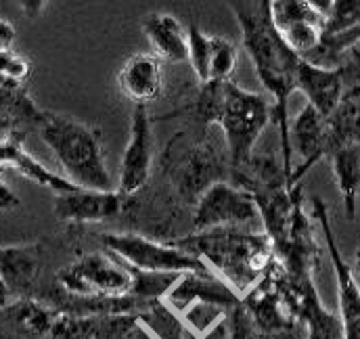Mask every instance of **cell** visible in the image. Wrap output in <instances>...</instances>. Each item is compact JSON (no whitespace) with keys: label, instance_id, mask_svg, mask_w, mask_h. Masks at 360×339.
<instances>
[{"label":"cell","instance_id":"4316f807","mask_svg":"<svg viewBox=\"0 0 360 339\" xmlns=\"http://www.w3.org/2000/svg\"><path fill=\"white\" fill-rule=\"evenodd\" d=\"M360 21V0H331L323 36H335L348 32Z\"/></svg>","mask_w":360,"mask_h":339},{"label":"cell","instance_id":"8992f818","mask_svg":"<svg viewBox=\"0 0 360 339\" xmlns=\"http://www.w3.org/2000/svg\"><path fill=\"white\" fill-rule=\"evenodd\" d=\"M53 285L72 295L117 298L128 295L130 274L120 262H113L111 255L84 254L61 268Z\"/></svg>","mask_w":360,"mask_h":339},{"label":"cell","instance_id":"2e32d148","mask_svg":"<svg viewBox=\"0 0 360 339\" xmlns=\"http://www.w3.org/2000/svg\"><path fill=\"white\" fill-rule=\"evenodd\" d=\"M23 139H25V132L15 130L6 139L0 141V172L4 168L17 170L27 180H32V182H36V184H40L44 188H51L57 195L78 191V186L72 184L65 176H59V174L51 172L46 166H42L38 160H34L25 151Z\"/></svg>","mask_w":360,"mask_h":339},{"label":"cell","instance_id":"9c48e42d","mask_svg":"<svg viewBox=\"0 0 360 339\" xmlns=\"http://www.w3.org/2000/svg\"><path fill=\"white\" fill-rule=\"evenodd\" d=\"M51 339H158L139 314L115 316H57Z\"/></svg>","mask_w":360,"mask_h":339},{"label":"cell","instance_id":"30bf717a","mask_svg":"<svg viewBox=\"0 0 360 339\" xmlns=\"http://www.w3.org/2000/svg\"><path fill=\"white\" fill-rule=\"evenodd\" d=\"M151 172V120L145 105H136L132 113V132L128 147L122 158V170H120V182L117 193L122 197H130L139 193Z\"/></svg>","mask_w":360,"mask_h":339},{"label":"cell","instance_id":"277c9868","mask_svg":"<svg viewBox=\"0 0 360 339\" xmlns=\"http://www.w3.org/2000/svg\"><path fill=\"white\" fill-rule=\"evenodd\" d=\"M38 132L63 166L65 178L72 184L86 191H113V178L105 164L101 139L94 128L78 120L44 111Z\"/></svg>","mask_w":360,"mask_h":339},{"label":"cell","instance_id":"44dd1931","mask_svg":"<svg viewBox=\"0 0 360 339\" xmlns=\"http://www.w3.org/2000/svg\"><path fill=\"white\" fill-rule=\"evenodd\" d=\"M42 117L44 111L27 96L25 86L0 78V120H4L13 130L25 132L27 128L38 130Z\"/></svg>","mask_w":360,"mask_h":339},{"label":"cell","instance_id":"603a6c76","mask_svg":"<svg viewBox=\"0 0 360 339\" xmlns=\"http://www.w3.org/2000/svg\"><path fill=\"white\" fill-rule=\"evenodd\" d=\"M122 266L130 274V291L128 293L143 302H164L182 276L176 272H147V270H139V268H132L126 264H122Z\"/></svg>","mask_w":360,"mask_h":339},{"label":"cell","instance_id":"ba28073f","mask_svg":"<svg viewBox=\"0 0 360 339\" xmlns=\"http://www.w3.org/2000/svg\"><path fill=\"white\" fill-rule=\"evenodd\" d=\"M312 216L323 231V239L331 257L335 279H338V302H340V321L344 329V339H360V287L350 264L344 260L335 233L331 226L327 203L321 197H312Z\"/></svg>","mask_w":360,"mask_h":339},{"label":"cell","instance_id":"83f0119b","mask_svg":"<svg viewBox=\"0 0 360 339\" xmlns=\"http://www.w3.org/2000/svg\"><path fill=\"white\" fill-rule=\"evenodd\" d=\"M30 72H32V65L21 55H17L13 51L0 53V78H4V80H8L13 84L25 86Z\"/></svg>","mask_w":360,"mask_h":339},{"label":"cell","instance_id":"ac0fdd59","mask_svg":"<svg viewBox=\"0 0 360 339\" xmlns=\"http://www.w3.org/2000/svg\"><path fill=\"white\" fill-rule=\"evenodd\" d=\"M295 90H302L304 96L308 98V105L314 107L323 117H329L342 98L344 80L338 68L325 70L302 59L297 68Z\"/></svg>","mask_w":360,"mask_h":339},{"label":"cell","instance_id":"f1b7e54d","mask_svg":"<svg viewBox=\"0 0 360 339\" xmlns=\"http://www.w3.org/2000/svg\"><path fill=\"white\" fill-rule=\"evenodd\" d=\"M182 339H229V327H226V316L224 319H220L210 331H205L203 335H199V338H195V335H191L188 331H184L182 333Z\"/></svg>","mask_w":360,"mask_h":339},{"label":"cell","instance_id":"5bb4252c","mask_svg":"<svg viewBox=\"0 0 360 339\" xmlns=\"http://www.w3.org/2000/svg\"><path fill=\"white\" fill-rule=\"evenodd\" d=\"M122 197L117 191H86L78 188L72 193L55 195V214L63 222L84 224V222H101L120 214Z\"/></svg>","mask_w":360,"mask_h":339},{"label":"cell","instance_id":"7c38bea8","mask_svg":"<svg viewBox=\"0 0 360 339\" xmlns=\"http://www.w3.org/2000/svg\"><path fill=\"white\" fill-rule=\"evenodd\" d=\"M164 302L176 316H180L191 304H210L229 312L241 302V298L214 272L212 274L186 272L180 276V281Z\"/></svg>","mask_w":360,"mask_h":339},{"label":"cell","instance_id":"e0dca14e","mask_svg":"<svg viewBox=\"0 0 360 339\" xmlns=\"http://www.w3.org/2000/svg\"><path fill=\"white\" fill-rule=\"evenodd\" d=\"M117 86L126 98L147 107V103L155 101L164 88L162 61L147 53L132 55L117 74Z\"/></svg>","mask_w":360,"mask_h":339},{"label":"cell","instance_id":"836d02e7","mask_svg":"<svg viewBox=\"0 0 360 339\" xmlns=\"http://www.w3.org/2000/svg\"><path fill=\"white\" fill-rule=\"evenodd\" d=\"M356 268H359V272H360V248L356 250Z\"/></svg>","mask_w":360,"mask_h":339},{"label":"cell","instance_id":"1f68e13d","mask_svg":"<svg viewBox=\"0 0 360 339\" xmlns=\"http://www.w3.org/2000/svg\"><path fill=\"white\" fill-rule=\"evenodd\" d=\"M21 6H23L25 15L34 17V15H38V13H40V8H42V6H46V4H44V2H21Z\"/></svg>","mask_w":360,"mask_h":339},{"label":"cell","instance_id":"d4e9b609","mask_svg":"<svg viewBox=\"0 0 360 339\" xmlns=\"http://www.w3.org/2000/svg\"><path fill=\"white\" fill-rule=\"evenodd\" d=\"M235 68H237L235 42L226 40L222 36H212L210 38V61H207V82H229Z\"/></svg>","mask_w":360,"mask_h":339},{"label":"cell","instance_id":"7402d4cb","mask_svg":"<svg viewBox=\"0 0 360 339\" xmlns=\"http://www.w3.org/2000/svg\"><path fill=\"white\" fill-rule=\"evenodd\" d=\"M329 162L335 174L338 188L344 199L346 218L354 220L360 197V145H348V147L335 149L329 155Z\"/></svg>","mask_w":360,"mask_h":339},{"label":"cell","instance_id":"5b68a950","mask_svg":"<svg viewBox=\"0 0 360 339\" xmlns=\"http://www.w3.org/2000/svg\"><path fill=\"white\" fill-rule=\"evenodd\" d=\"M103 245L111 257H117V262L147 270V272H199V274H212V270L195 255L186 254L172 243H158L151 239H145L141 235H101Z\"/></svg>","mask_w":360,"mask_h":339},{"label":"cell","instance_id":"f546056e","mask_svg":"<svg viewBox=\"0 0 360 339\" xmlns=\"http://www.w3.org/2000/svg\"><path fill=\"white\" fill-rule=\"evenodd\" d=\"M21 205L19 197L4 184V180L0 178V212H8V210H17Z\"/></svg>","mask_w":360,"mask_h":339},{"label":"cell","instance_id":"ffe728a7","mask_svg":"<svg viewBox=\"0 0 360 339\" xmlns=\"http://www.w3.org/2000/svg\"><path fill=\"white\" fill-rule=\"evenodd\" d=\"M143 30L145 36L149 38L155 57L162 61H186V34L180 25L176 17L168 15V13H149L143 19Z\"/></svg>","mask_w":360,"mask_h":339},{"label":"cell","instance_id":"3957f363","mask_svg":"<svg viewBox=\"0 0 360 339\" xmlns=\"http://www.w3.org/2000/svg\"><path fill=\"white\" fill-rule=\"evenodd\" d=\"M195 111L203 124H220L229 147L231 172L252 162L260 134L272 122L269 101L258 92L243 90L233 80L201 84Z\"/></svg>","mask_w":360,"mask_h":339},{"label":"cell","instance_id":"9a60e30c","mask_svg":"<svg viewBox=\"0 0 360 339\" xmlns=\"http://www.w3.org/2000/svg\"><path fill=\"white\" fill-rule=\"evenodd\" d=\"M57 314L40 300H15L0 308V339H49Z\"/></svg>","mask_w":360,"mask_h":339},{"label":"cell","instance_id":"52a82bcc","mask_svg":"<svg viewBox=\"0 0 360 339\" xmlns=\"http://www.w3.org/2000/svg\"><path fill=\"white\" fill-rule=\"evenodd\" d=\"M260 220L250 193L229 182H212L199 197L193 214L197 233L216 229H248Z\"/></svg>","mask_w":360,"mask_h":339},{"label":"cell","instance_id":"484cf974","mask_svg":"<svg viewBox=\"0 0 360 339\" xmlns=\"http://www.w3.org/2000/svg\"><path fill=\"white\" fill-rule=\"evenodd\" d=\"M210 38L199 30L197 23H193L186 32V55L188 63L201 84L207 82V61H210Z\"/></svg>","mask_w":360,"mask_h":339},{"label":"cell","instance_id":"6da1fadb","mask_svg":"<svg viewBox=\"0 0 360 339\" xmlns=\"http://www.w3.org/2000/svg\"><path fill=\"white\" fill-rule=\"evenodd\" d=\"M229 6L239 21L243 46L254 63L256 76L272 94V122L278 126V136H281V166L287 178V188H293L291 184L293 151L289 141L287 109H289V96L295 90L297 68L302 59L297 53L289 49V44L274 27L269 0H241V2H231Z\"/></svg>","mask_w":360,"mask_h":339},{"label":"cell","instance_id":"e575fe53","mask_svg":"<svg viewBox=\"0 0 360 339\" xmlns=\"http://www.w3.org/2000/svg\"><path fill=\"white\" fill-rule=\"evenodd\" d=\"M49 339H51V338H49Z\"/></svg>","mask_w":360,"mask_h":339},{"label":"cell","instance_id":"4fadbf2b","mask_svg":"<svg viewBox=\"0 0 360 339\" xmlns=\"http://www.w3.org/2000/svg\"><path fill=\"white\" fill-rule=\"evenodd\" d=\"M289 141L291 151L295 149L297 155L304 160L300 168H293L291 184H300L302 176L319 164L323 158H327L329 145H327V122L325 117L306 103V107L297 113L293 126H289Z\"/></svg>","mask_w":360,"mask_h":339},{"label":"cell","instance_id":"d6a6232c","mask_svg":"<svg viewBox=\"0 0 360 339\" xmlns=\"http://www.w3.org/2000/svg\"><path fill=\"white\" fill-rule=\"evenodd\" d=\"M11 302V295L6 293V289H4V285H2V281H0V308L4 306V304H8Z\"/></svg>","mask_w":360,"mask_h":339},{"label":"cell","instance_id":"cb8c5ba5","mask_svg":"<svg viewBox=\"0 0 360 339\" xmlns=\"http://www.w3.org/2000/svg\"><path fill=\"white\" fill-rule=\"evenodd\" d=\"M226 327H229V339H306L304 327H295L291 331H276V333L262 331L252 321V316L248 314L241 302L226 312Z\"/></svg>","mask_w":360,"mask_h":339},{"label":"cell","instance_id":"4dcf8cb0","mask_svg":"<svg viewBox=\"0 0 360 339\" xmlns=\"http://www.w3.org/2000/svg\"><path fill=\"white\" fill-rule=\"evenodd\" d=\"M13 40H15V27L6 19H0V53L11 51Z\"/></svg>","mask_w":360,"mask_h":339},{"label":"cell","instance_id":"d6986e66","mask_svg":"<svg viewBox=\"0 0 360 339\" xmlns=\"http://www.w3.org/2000/svg\"><path fill=\"white\" fill-rule=\"evenodd\" d=\"M327 122V158L348 145H360V84L344 88L342 98Z\"/></svg>","mask_w":360,"mask_h":339},{"label":"cell","instance_id":"7a4b0ae2","mask_svg":"<svg viewBox=\"0 0 360 339\" xmlns=\"http://www.w3.org/2000/svg\"><path fill=\"white\" fill-rule=\"evenodd\" d=\"M172 245L199 257L239 298L260 283L274 262V250L269 237L248 229L195 233L172 241Z\"/></svg>","mask_w":360,"mask_h":339},{"label":"cell","instance_id":"8fae6325","mask_svg":"<svg viewBox=\"0 0 360 339\" xmlns=\"http://www.w3.org/2000/svg\"><path fill=\"white\" fill-rule=\"evenodd\" d=\"M44 248L36 243L0 248V281L15 300H36Z\"/></svg>","mask_w":360,"mask_h":339}]
</instances>
